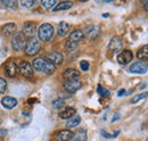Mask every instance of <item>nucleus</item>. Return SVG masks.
Here are the masks:
<instances>
[{"instance_id":"obj_1","label":"nucleus","mask_w":148,"mask_h":141,"mask_svg":"<svg viewBox=\"0 0 148 141\" xmlns=\"http://www.w3.org/2000/svg\"><path fill=\"white\" fill-rule=\"evenodd\" d=\"M33 67L36 68L39 72H42L47 75H50L53 74L56 70V66L54 64H51L48 59L46 58H42V57H39V58H36L33 60Z\"/></svg>"},{"instance_id":"obj_2","label":"nucleus","mask_w":148,"mask_h":141,"mask_svg":"<svg viewBox=\"0 0 148 141\" xmlns=\"http://www.w3.org/2000/svg\"><path fill=\"white\" fill-rule=\"evenodd\" d=\"M55 33V30H54V26L49 23H43L39 26L38 29V36L41 41L43 42H48L53 39Z\"/></svg>"},{"instance_id":"obj_3","label":"nucleus","mask_w":148,"mask_h":141,"mask_svg":"<svg viewBox=\"0 0 148 141\" xmlns=\"http://www.w3.org/2000/svg\"><path fill=\"white\" fill-rule=\"evenodd\" d=\"M41 49V44H40V41L38 40L37 38H30L26 43H25V47H24V51L27 56H34L37 55Z\"/></svg>"},{"instance_id":"obj_4","label":"nucleus","mask_w":148,"mask_h":141,"mask_svg":"<svg viewBox=\"0 0 148 141\" xmlns=\"http://www.w3.org/2000/svg\"><path fill=\"white\" fill-rule=\"evenodd\" d=\"M18 72L23 76H25V77H27V79H31V77H33V75H34L32 64H30V63L26 62V60H22V62H21V64L18 65Z\"/></svg>"},{"instance_id":"obj_5","label":"nucleus","mask_w":148,"mask_h":141,"mask_svg":"<svg viewBox=\"0 0 148 141\" xmlns=\"http://www.w3.org/2000/svg\"><path fill=\"white\" fill-rule=\"evenodd\" d=\"M5 73L8 77H15L18 74V66L14 60H8L5 66Z\"/></svg>"},{"instance_id":"obj_6","label":"nucleus","mask_w":148,"mask_h":141,"mask_svg":"<svg viewBox=\"0 0 148 141\" xmlns=\"http://www.w3.org/2000/svg\"><path fill=\"white\" fill-rule=\"evenodd\" d=\"M25 43H26V38L22 34V33L15 35L13 38V40H12V46H13V48L15 50H22V49H24Z\"/></svg>"},{"instance_id":"obj_7","label":"nucleus","mask_w":148,"mask_h":141,"mask_svg":"<svg viewBox=\"0 0 148 141\" xmlns=\"http://www.w3.org/2000/svg\"><path fill=\"white\" fill-rule=\"evenodd\" d=\"M122 47H123V40L119 36H114L108 44V49L112 53H119L122 49Z\"/></svg>"},{"instance_id":"obj_8","label":"nucleus","mask_w":148,"mask_h":141,"mask_svg":"<svg viewBox=\"0 0 148 141\" xmlns=\"http://www.w3.org/2000/svg\"><path fill=\"white\" fill-rule=\"evenodd\" d=\"M73 138V132L70 130H60L54 136V141H71Z\"/></svg>"},{"instance_id":"obj_9","label":"nucleus","mask_w":148,"mask_h":141,"mask_svg":"<svg viewBox=\"0 0 148 141\" xmlns=\"http://www.w3.org/2000/svg\"><path fill=\"white\" fill-rule=\"evenodd\" d=\"M36 33V24L32 22H25L23 25V33L25 38H33Z\"/></svg>"},{"instance_id":"obj_10","label":"nucleus","mask_w":148,"mask_h":141,"mask_svg":"<svg viewBox=\"0 0 148 141\" xmlns=\"http://www.w3.org/2000/svg\"><path fill=\"white\" fill-rule=\"evenodd\" d=\"M132 58H133V53L130 50H122L117 55V62H119V64H122V65L130 63L132 60Z\"/></svg>"},{"instance_id":"obj_11","label":"nucleus","mask_w":148,"mask_h":141,"mask_svg":"<svg viewBox=\"0 0 148 141\" xmlns=\"http://www.w3.org/2000/svg\"><path fill=\"white\" fill-rule=\"evenodd\" d=\"M81 86H82V83H81L79 80H75V81H66V82L64 83V89H65L67 92H70V93H74V92H76L79 89L81 88Z\"/></svg>"},{"instance_id":"obj_12","label":"nucleus","mask_w":148,"mask_h":141,"mask_svg":"<svg viewBox=\"0 0 148 141\" xmlns=\"http://www.w3.org/2000/svg\"><path fill=\"white\" fill-rule=\"evenodd\" d=\"M129 70L131 73H136V74H146L147 73V65L143 64L140 62H137L130 66Z\"/></svg>"},{"instance_id":"obj_13","label":"nucleus","mask_w":148,"mask_h":141,"mask_svg":"<svg viewBox=\"0 0 148 141\" xmlns=\"http://www.w3.org/2000/svg\"><path fill=\"white\" fill-rule=\"evenodd\" d=\"M46 59H48L51 64H54V65H60L62 63H63V60H64V58H63V55L60 53H58V51H54V53H49L47 55V58Z\"/></svg>"},{"instance_id":"obj_14","label":"nucleus","mask_w":148,"mask_h":141,"mask_svg":"<svg viewBox=\"0 0 148 141\" xmlns=\"http://www.w3.org/2000/svg\"><path fill=\"white\" fill-rule=\"evenodd\" d=\"M63 77L65 81H75V80H79L80 73H79V70H74V68H67L64 70Z\"/></svg>"},{"instance_id":"obj_15","label":"nucleus","mask_w":148,"mask_h":141,"mask_svg":"<svg viewBox=\"0 0 148 141\" xmlns=\"http://www.w3.org/2000/svg\"><path fill=\"white\" fill-rule=\"evenodd\" d=\"M16 31H17V27H16V24L14 23H8L1 27V33L3 36H12L16 33Z\"/></svg>"},{"instance_id":"obj_16","label":"nucleus","mask_w":148,"mask_h":141,"mask_svg":"<svg viewBox=\"0 0 148 141\" xmlns=\"http://www.w3.org/2000/svg\"><path fill=\"white\" fill-rule=\"evenodd\" d=\"M86 34L84 36L87 35V36H89L90 39H96V38H98L99 34H100V29H99V26H97V25H89V26H87L86 27ZM83 32V33H84Z\"/></svg>"},{"instance_id":"obj_17","label":"nucleus","mask_w":148,"mask_h":141,"mask_svg":"<svg viewBox=\"0 0 148 141\" xmlns=\"http://www.w3.org/2000/svg\"><path fill=\"white\" fill-rule=\"evenodd\" d=\"M75 114H76V110L74 109L73 107H66L62 112H59L58 116L60 118H63V120H70V118L73 117Z\"/></svg>"},{"instance_id":"obj_18","label":"nucleus","mask_w":148,"mask_h":141,"mask_svg":"<svg viewBox=\"0 0 148 141\" xmlns=\"http://www.w3.org/2000/svg\"><path fill=\"white\" fill-rule=\"evenodd\" d=\"M1 104L5 108L12 109V108H14L15 106L17 105V100L15 98H13V97H3L2 100H1Z\"/></svg>"},{"instance_id":"obj_19","label":"nucleus","mask_w":148,"mask_h":141,"mask_svg":"<svg viewBox=\"0 0 148 141\" xmlns=\"http://www.w3.org/2000/svg\"><path fill=\"white\" fill-rule=\"evenodd\" d=\"M88 139V133L84 129H79L75 133H73L72 140L74 141H87Z\"/></svg>"},{"instance_id":"obj_20","label":"nucleus","mask_w":148,"mask_h":141,"mask_svg":"<svg viewBox=\"0 0 148 141\" xmlns=\"http://www.w3.org/2000/svg\"><path fill=\"white\" fill-rule=\"evenodd\" d=\"M70 29H71V26H70L69 23L60 22L59 25H58V29H57V34L59 35V36H65V35L69 33Z\"/></svg>"},{"instance_id":"obj_21","label":"nucleus","mask_w":148,"mask_h":141,"mask_svg":"<svg viewBox=\"0 0 148 141\" xmlns=\"http://www.w3.org/2000/svg\"><path fill=\"white\" fill-rule=\"evenodd\" d=\"M73 6L72 1H62L59 3H57L55 6V8L53 9L54 12H60V10H67Z\"/></svg>"},{"instance_id":"obj_22","label":"nucleus","mask_w":148,"mask_h":141,"mask_svg":"<svg viewBox=\"0 0 148 141\" xmlns=\"http://www.w3.org/2000/svg\"><path fill=\"white\" fill-rule=\"evenodd\" d=\"M84 38V33H83V31H81V30H74L73 32L70 34V40H72V41H75V42H79L80 43V41L82 40Z\"/></svg>"},{"instance_id":"obj_23","label":"nucleus","mask_w":148,"mask_h":141,"mask_svg":"<svg viewBox=\"0 0 148 141\" xmlns=\"http://www.w3.org/2000/svg\"><path fill=\"white\" fill-rule=\"evenodd\" d=\"M137 58H138L139 60H147V58H148V46L147 44L143 46V47L138 50V53H137Z\"/></svg>"},{"instance_id":"obj_24","label":"nucleus","mask_w":148,"mask_h":141,"mask_svg":"<svg viewBox=\"0 0 148 141\" xmlns=\"http://www.w3.org/2000/svg\"><path fill=\"white\" fill-rule=\"evenodd\" d=\"M77 47H79V42L72 41V40H70V39H67L66 42H65V49H66L67 51H70V53H71V51H74V50H76Z\"/></svg>"},{"instance_id":"obj_25","label":"nucleus","mask_w":148,"mask_h":141,"mask_svg":"<svg viewBox=\"0 0 148 141\" xmlns=\"http://www.w3.org/2000/svg\"><path fill=\"white\" fill-rule=\"evenodd\" d=\"M80 123H81V117H80V116H74V117L70 118V120L67 121L66 126H67V127H75V126H77Z\"/></svg>"},{"instance_id":"obj_26","label":"nucleus","mask_w":148,"mask_h":141,"mask_svg":"<svg viewBox=\"0 0 148 141\" xmlns=\"http://www.w3.org/2000/svg\"><path fill=\"white\" fill-rule=\"evenodd\" d=\"M41 5L46 9H53L56 5H57V1L56 0H42L41 1Z\"/></svg>"},{"instance_id":"obj_27","label":"nucleus","mask_w":148,"mask_h":141,"mask_svg":"<svg viewBox=\"0 0 148 141\" xmlns=\"http://www.w3.org/2000/svg\"><path fill=\"white\" fill-rule=\"evenodd\" d=\"M2 5L5 6V7H7L8 9H16L17 8V1H12V0H3L2 1Z\"/></svg>"},{"instance_id":"obj_28","label":"nucleus","mask_w":148,"mask_h":141,"mask_svg":"<svg viewBox=\"0 0 148 141\" xmlns=\"http://www.w3.org/2000/svg\"><path fill=\"white\" fill-rule=\"evenodd\" d=\"M65 106V101L63 100V99H56L53 101V107L55 108V109H60V108H63Z\"/></svg>"},{"instance_id":"obj_29","label":"nucleus","mask_w":148,"mask_h":141,"mask_svg":"<svg viewBox=\"0 0 148 141\" xmlns=\"http://www.w3.org/2000/svg\"><path fill=\"white\" fill-rule=\"evenodd\" d=\"M97 92L103 97H108L110 96V91L107 89H104L100 84H98V87H97Z\"/></svg>"},{"instance_id":"obj_30","label":"nucleus","mask_w":148,"mask_h":141,"mask_svg":"<svg viewBox=\"0 0 148 141\" xmlns=\"http://www.w3.org/2000/svg\"><path fill=\"white\" fill-rule=\"evenodd\" d=\"M34 3H36L34 0H22V1H21V5H22L24 8H31V7L34 6Z\"/></svg>"},{"instance_id":"obj_31","label":"nucleus","mask_w":148,"mask_h":141,"mask_svg":"<svg viewBox=\"0 0 148 141\" xmlns=\"http://www.w3.org/2000/svg\"><path fill=\"white\" fill-rule=\"evenodd\" d=\"M147 97V92H145V93H141V94H138V96H136V97H133L132 98V100H131V104H136V103H138L139 100H143V99H145Z\"/></svg>"},{"instance_id":"obj_32","label":"nucleus","mask_w":148,"mask_h":141,"mask_svg":"<svg viewBox=\"0 0 148 141\" xmlns=\"http://www.w3.org/2000/svg\"><path fill=\"white\" fill-rule=\"evenodd\" d=\"M6 89H7V82H6V80L2 79V77H0V93H3L6 91Z\"/></svg>"},{"instance_id":"obj_33","label":"nucleus","mask_w":148,"mask_h":141,"mask_svg":"<svg viewBox=\"0 0 148 141\" xmlns=\"http://www.w3.org/2000/svg\"><path fill=\"white\" fill-rule=\"evenodd\" d=\"M80 67H81L82 70H89V63L86 62V60H82V62L80 63Z\"/></svg>"},{"instance_id":"obj_34","label":"nucleus","mask_w":148,"mask_h":141,"mask_svg":"<svg viewBox=\"0 0 148 141\" xmlns=\"http://www.w3.org/2000/svg\"><path fill=\"white\" fill-rule=\"evenodd\" d=\"M7 134H8L7 130H2V129L0 130V138H1V139H2V138H5V137H6Z\"/></svg>"},{"instance_id":"obj_35","label":"nucleus","mask_w":148,"mask_h":141,"mask_svg":"<svg viewBox=\"0 0 148 141\" xmlns=\"http://www.w3.org/2000/svg\"><path fill=\"white\" fill-rule=\"evenodd\" d=\"M123 94H125V90H123V89H122V90H120V92H119V96L121 97V96H123Z\"/></svg>"},{"instance_id":"obj_36","label":"nucleus","mask_w":148,"mask_h":141,"mask_svg":"<svg viewBox=\"0 0 148 141\" xmlns=\"http://www.w3.org/2000/svg\"><path fill=\"white\" fill-rule=\"evenodd\" d=\"M32 103H34V99H29V104H32Z\"/></svg>"},{"instance_id":"obj_37","label":"nucleus","mask_w":148,"mask_h":141,"mask_svg":"<svg viewBox=\"0 0 148 141\" xmlns=\"http://www.w3.org/2000/svg\"><path fill=\"white\" fill-rule=\"evenodd\" d=\"M0 124H1V121H0Z\"/></svg>"}]
</instances>
